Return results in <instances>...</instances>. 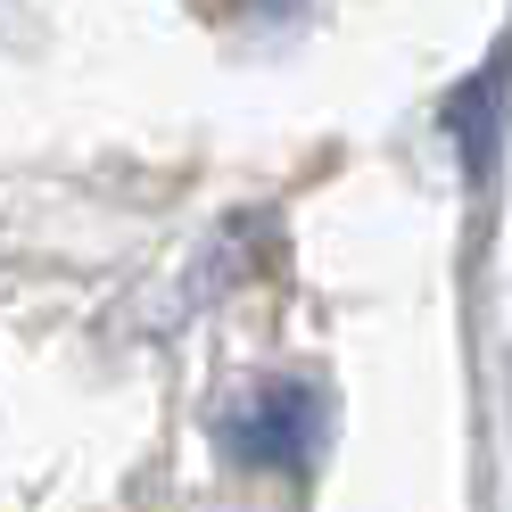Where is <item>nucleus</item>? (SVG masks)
Masks as SVG:
<instances>
[{"instance_id": "f257e3e1", "label": "nucleus", "mask_w": 512, "mask_h": 512, "mask_svg": "<svg viewBox=\"0 0 512 512\" xmlns=\"http://www.w3.org/2000/svg\"><path fill=\"white\" fill-rule=\"evenodd\" d=\"M314 446V397L306 389H273L232 422V455L240 463H298Z\"/></svg>"}]
</instances>
